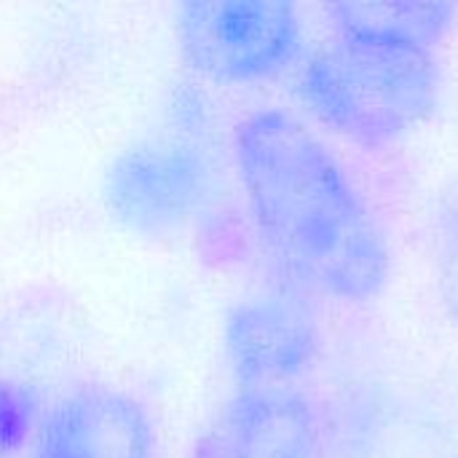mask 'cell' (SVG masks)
I'll use <instances>...</instances> for the list:
<instances>
[{"label": "cell", "mask_w": 458, "mask_h": 458, "mask_svg": "<svg viewBox=\"0 0 458 458\" xmlns=\"http://www.w3.org/2000/svg\"><path fill=\"white\" fill-rule=\"evenodd\" d=\"M193 458H325V429L295 389L239 392L201 432Z\"/></svg>", "instance_id": "obj_6"}, {"label": "cell", "mask_w": 458, "mask_h": 458, "mask_svg": "<svg viewBox=\"0 0 458 458\" xmlns=\"http://www.w3.org/2000/svg\"><path fill=\"white\" fill-rule=\"evenodd\" d=\"M212 182L199 134L164 129L126 148L105 177V204L137 233H169L204 204Z\"/></svg>", "instance_id": "obj_4"}, {"label": "cell", "mask_w": 458, "mask_h": 458, "mask_svg": "<svg viewBox=\"0 0 458 458\" xmlns=\"http://www.w3.org/2000/svg\"><path fill=\"white\" fill-rule=\"evenodd\" d=\"M233 161L258 236L295 290L341 303L381 295L392 274L386 233L309 123L287 110L250 113Z\"/></svg>", "instance_id": "obj_1"}, {"label": "cell", "mask_w": 458, "mask_h": 458, "mask_svg": "<svg viewBox=\"0 0 458 458\" xmlns=\"http://www.w3.org/2000/svg\"><path fill=\"white\" fill-rule=\"evenodd\" d=\"M38 458H156L145 408L126 392L86 384L59 397L38 424Z\"/></svg>", "instance_id": "obj_7"}, {"label": "cell", "mask_w": 458, "mask_h": 458, "mask_svg": "<svg viewBox=\"0 0 458 458\" xmlns=\"http://www.w3.org/2000/svg\"><path fill=\"white\" fill-rule=\"evenodd\" d=\"M325 13L330 32L400 40L429 51H435L456 21L454 3L424 0H346L327 5Z\"/></svg>", "instance_id": "obj_8"}, {"label": "cell", "mask_w": 458, "mask_h": 458, "mask_svg": "<svg viewBox=\"0 0 458 458\" xmlns=\"http://www.w3.org/2000/svg\"><path fill=\"white\" fill-rule=\"evenodd\" d=\"M174 32L185 62L223 86L271 81L303 48L301 11L284 0H191L177 8Z\"/></svg>", "instance_id": "obj_3"}, {"label": "cell", "mask_w": 458, "mask_h": 458, "mask_svg": "<svg viewBox=\"0 0 458 458\" xmlns=\"http://www.w3.org/2000/svg\"><path fill=\"white\" fill-rule=\"evenodd\" d=\"M24 411H27L24 400L19 403L16 397L0 392V445L16 440L21 435V429L27 427Z\"/></svg>", "instance_id": "obj_9"}, {"label": "cell", "mask_w": 458, "mask_h": 458, "mask_svg": "<svg viewBox=\"0 0 458 458\" xmlns=\"http://www.w3.org/2000/svg\"><path fill=\"white\" fill-rule=\"evenodd\" d=\"M298 91L322 126L381 150L435 113L440 67L435 51L413 43L330 32L306 59Z\"/></svg>", "instance_id": "obj_2"}, {"label": "cell", "mask_w": 458, "mask_h": 458, "mask_svg": "<svg viewBox=\"0 0 458 458\" xmlns=\"http://www.w3.org/2000/svg\"><path fill=\"white\" fill-rule=\"evenodd\" d=\"M322 349V330L301 290L244 298L225 319V354L239 392L293 389Z\"/></svg>", "instance_id": "obj_5"}]
</instances>
